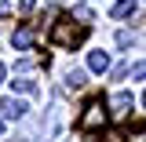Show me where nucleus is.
Listing matches in <instances>:
<instances>
[{
  "mask_svg": "<svg viewBox=\"0 0 146 142\" xmlns=\"http://www.w3.org/2000/svg\"><path fill=\"white\" fill-rule=\"evenodd\" d=\"M51 40L58 48H73V44H80L84 40V26H73V22H58L51 29Z\"/></svg>",
  "mask_w": 146,
  "mask_h": 142,
  "instance_id": "obj_1",
  "label": "nucleus"
},
{
  "mask_svg": "<svg viewBox=\"0 0 146 142\" xmlns=\"http://www.w3.org/2000/svg\"><path fill=\"white\" fill-rule=\"evenodd\" d=\"M106 102H99V98H95V102H88V106H84V113H80V127H84V131H99V127L106 124Z\"/></svg>",
  "mask_w": 146,
  "mask_h": 142,
  "instance_id": "obj_2",
  "label": "nucleus"
},
{
  "mask_svg": "<svg viewBox=\"0 0 146 142\" xmlns=\"http://www.w3.org/2000/svg\"><path fill=\"white\" fill-rule=\"evenodd\" d=\"M26 109H29V106H26L22 98H15V95H11V98H0V113H4L7 120H18Z\"/></svg>",
  "mask_w": 146,
  "mask_h": 142,
  "instance_id": "obj_3",
  "label": "nucleus"
},
{
  "mask_svg": "<svg viewBox=\"0 0 146 142\" xmlns=\"http://www.w3.org/2000/svg\"><path fill=\"white\" fill-rule=\"evenodd\" d=\"M110 106H113V117H128V109H131V95H128V91H117Z\"/></svg>",
  "mask_w": 146,
  "mask_h": 142,
  "instance_id": "obj_4",
  "label": "nucleus"
},
{
  "mask_svg": "<svg viewBox=\"0 0 146 142\" xmlns=\"http://www.w3.org/2000/svg\"><path fill=\"white\" fill-rule=\"evenodd\" d=\"M88 69H91V73H106V69H110V55H106V51H91V55H88Z\"/></svg>",
  "mask_w": 146,
  "mask_h": 142,
  "instance_id": "obj_5",
  "label": "nucleus"
},
{
  "mask_svg": "<svg viewBox=\"0 0 146 142\" xmlns=\"http://www.w3.org/2000/svg\"><path fill=\"white\" fill-rule=\"evenodd\" d=\"M11 44H15L18 51H26V48L33 44V29H29V26H22V29H15V36H11Z\"/></svg>",
  "mask_w": 146,
  "mask_h": 142,
  "instance_id": "obj_6",
  "label": "nucleus"
},
{
  "mask_svg": "<svg viewBox=\"0 0 146 142\" xmlns=\"http://www.w3.org/2000/svg\"><path fill=\"white\" fill-rule=\"evenodd\" d=\"M66 88H70V91H77V88H84V69H77V66H73V69L66 73Z\"/></svg>",
  "mask_w": 146,
  "mask_h": 142,
  "instance_id": "obj_7",
  "label": "nucleus"
},
{
  "mask_svg": "<svg viewBox=\"0 0 146 142\" xmlns=\"http://www.w3.org/2000/svg\"><path fill=\"white\" fill-rule=\"evenodd\" d=\"M131 11H135V0H117L113 4V18H128Z\"/></svg>",
  "mask_w": 146,
  "mask_h": 142,
  "instance_id": "obj_8",
  "label": "nucleus"
},
{
  "mask_svg": "<svg viewBox=\"0 0 146 142\" xmlns=\"http://www.w3.org/2000/svg\"><path fill=\"white\" fill-rule=\"evenodd\" d=\"M11 88H15V91H22V95H29L36 84H33V80H26V77H18V80H11Z\"/></svg>",
  "mask_w": 146,
  "mask_h": 142,
  "instance_id": "obj_9",
  "label": "nucleus"
},
{
  "mask_svg": "<svg viewBox=\"0 0 146 142\" xmlns=\"http://www.w3.org/2000/svg\"><path fill=\"white\" fill-rule=\"evenodd\" d=\"M73 18H80V26H88V22H91V11L84 7V4H77V7H73Z\"/></svg>",
  "mask_w": 146,
  "mask_h": 142,
  "instance_id": "obj_10",
  "label": "nucleus"
},
{
  "mask_svg": "<svg viewBox=\"0 0 146 142\" xmlns=\"http://www.w3.org/2000/svg\"><path fill=\"white\" fill-rule=\"evenodd\" d=\"M131 44H135V33L121 29V33H117V48H131Z\"/></svg>",
  "mask_w": 146,
  "mask_h": 142,
  "instance_id": "obj_11",
  "label": "nucleus"
},
{
  "mask_svg": "<svg viewBox=\"0 0 146 142\" xmlns=\"http://www.w3.org/2000/svg\"><path fill=\"white\" fill-rule=\"evenodd\" d=\"M131 80H146V62H135L131 66Z\"/></svg>",
  "mask_w": 146,
  "mask_h": 142,
  "instance_id": "obj_12",
  "label": "nucleus"
},
{
  "mask_svg": "<svg viewBox=\"0 0 146 142\" xmlns=\"http://www.w3.org/2000/svg\"><path fill=\"white\" fill-rule=\"evenodd\" d=\"M128 73H131V66H128V62H121V66H113V80H121V77H128Z\"/></svg>",
  "mask_w": 146,
  "mask_h": 142,
  "instance_id": "obj_13",
  "label": "nucleus"
},
{
  "mask_svg": "<svg viewBox=\"0 0 146 142\" xmlns=\"http://www.w3.org/2000/svg\"><path fill=\"white\" fill-rule=\"evenodd\" d=\"M124 142H146V127H135V131H131Z\"/></svg>",
  "mask_w": 146,
  "mask_h": 142,
  "instance_id": "obj_14",
  "label": "nucleus"
},
{
  "mask_svg": "<svg viewBox=\"0 0 146 142\" xmlns=\"http://www.w3.org/2000/svg\"><path fill=\"white\" fill-rule=\"evenodd\" d=\"M33 4H36V0H18V7H22V11H29Z\"/></svg>",
  "mask_w": 146,
  "mask_h": 142,
  "instance_id": "obj_15",
  "label": "nucleus"
},
{
  "mask_svg": "<svg viewBox=\"0 0 146 142\" xmlns=\"http://www.w3.org/2000/svg\"><path fill=\"white\" fill-rule=\"evenodd\" d=\"M4 73H7V69H4V62H0V84H4Z\"/></svg>",
  "mask_w": 146,
  "mask_h": 142,
  "instance_id": "obj_16",
  "label": "nucleus"
},
{
  "mask_svg": "<svg viewBox=\"0 0 146 142\" xmlns=\"http://www.w3.org/2000/svg\"><path fill=\"white\" fill-rule=\"evenodd\" d=\"M0 135H4V117H0Z\"/></svg>",
  "mask_w": 146,
  "mask_h": 142,
  "instance_id": "obj_17",
  "label": "nucleus"
},
{
  "mask_svg": "<svg viewBox=\"0 0 146 142\" xmlns=\"http://www.w3.org/2000/svg\"><path fill=\"white\" fill-rule=\"evenodd\" d=\"M143 106H146V91H143Z\"/></svg>",
  "mask_w": 146,
  "mask_h": 142,
  "instance_id": "obj_18",
  "label": "nucleus"
}]
</instances>
